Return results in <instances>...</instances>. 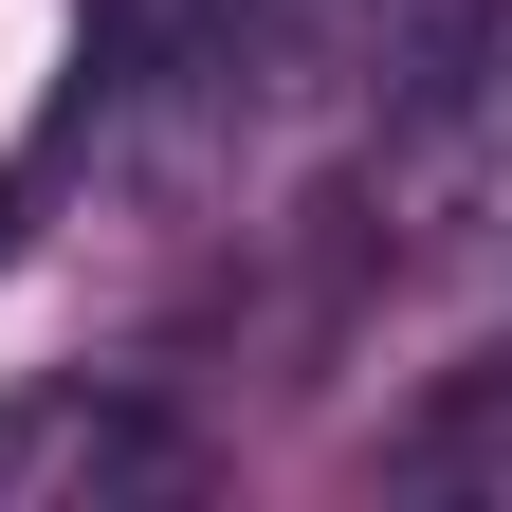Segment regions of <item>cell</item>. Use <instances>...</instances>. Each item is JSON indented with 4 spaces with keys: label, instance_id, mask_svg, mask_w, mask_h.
Here are the masks:
<instances>
[{
    "label": "cell",
    "instance_id": "cell-2",
    "mask_svg": "<svg viewBox=\"0 0 512 512\" xmlns=\"http://www.w3.org/2000/svg\"><path fill=\"white\" fill-rule=\"evenodd\" d=\"M293 37H311V0H92L74 19V128H220Z\"/></svg>",
    "mask_w": 512,
    "mask_h": 512
},
{
    "label": "cell",
    "instance_id": "cell-3",
    "mask_svg": "<svg viewBox=\"0 0 512 512\" xmlns=\"http://www.w3.org/2000/svg\"><path fill=\"white\" fill-rule=\"evenodd\" d=\"M110 494H202V439L128 384H19L0 403V512H110Z\"/></svg>",
    "mask_w": 512,
    "mask_h": 512
},
{
    "label": "cell",
    "instance_id": "cell-4",
    "mask_svg": "<svg viewBox=\"0 0 512 512\" xmlns=\"http://www.w3.org/2000/svg\"><path fill=\"white\" fill-rule=\"evenodd\" d=\"M0 256H19V183H0Z\"/></svg>",
    "mask_w": 512,
    "mask_h": 512
},
{
    "label": "cell",
    "instance_id": "cell-1",
    "mask_svg": "<svg viewBox=\"0 0 512 512\" xmlns=\"http://www.w3.org/2000/svg\"><path fill=\"white\" fill-rule=\"evenodd\" d=\"M366 220L384 238H476L512 220V0H439L384 74V147H366Z\"/></svg>",
    "mask_w": 512,
    "mask_h": 512
}]
</instances>
